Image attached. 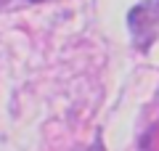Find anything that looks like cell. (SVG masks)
<instances>
[{
	"mask_svg": "<svg viewBox=\"0 0 159 151\" xmlns=\"http://www.w3.org/2000/svg\"><path fill=\"white\" fill-rule=\"evenodd\" d=\"M141 19H143V24L130 27V29H133V34H135L141 43H143V37H146V43H148V40L159 32V0H146L141 6H135L130 11V19H127V21H141Z\"/></svg>",
	"mask_w": 159,
	"mask_h": 151,
	"instance_id": "cell-1",
	"label": "cell"
}]
</instances>
